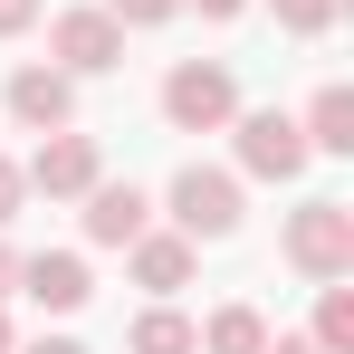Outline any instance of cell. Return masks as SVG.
I'll use <instances>...</instances> for the list:
<instances>
[{
    "instance_id": "6da1fadb",
    "label": "cell",
    "mask_w": 354,
    "mask_h": 354,
    "mask_svg": "<svg viewBox=\"0 0 354 354\" xmlns=\"http://www.w3.org/2000/svg\"><path fill=\"white\" fill-rule=\"evenodd\" d=\"M163 115H173L182 134H221V124L239 115V77L221 58H182L173 77H163Z\"/></svg>"
},
{
    "instance_id": "7a4b0ae2",
    "label": "cell",
    "mask_w": 354,
    "mask_h": 354,
    "mask_svg": "<svg viewBox=\"0 0 354 354\" xmlns=\"http://www.w3.org/2000/svg\"><path fill=\"white\" fill-rule=\"evenodd\" d=\"M288 268H306L316 288L326 278H354V211L345 201H306L288 221Z\"/></svg>"
},
{
    "instance_id": "3957f363",
    "label": "cell",
    "mask_w": 354,
    "mask_h": 354,
    "mask_svg": "<svg viewBox=\"0 0 354 354\" xmlns=\"http://www.w3.org/2000/svg\"><path fill=\"white\" fill-rule=\"evenodd\" d=\"M173 230L182 239H230L239 230V182L211 163H182L173 173Z\"/></svg>"
},
{
    "instance_id": "277c9868",
    "label": "cell",
    "mask_w": 354,
    "mask_h": 354,
    "mask_svg": "<svg viewBox=\"0 0 354 354\" xmlns=\"http://www.w3.org/2000/svg\"><path fill=\"white\" fill-rule=\"evenodd\" d=\"M48 48H58L67 77H106V67H124V29L106 19V10H58Z\"/></svg>"
},
{
    "instance_id": "5b68a950",
    "label": "cell",
    "mask_w": 354,
    "mask_h": 354,
    "mask_svg": "<svg viewBox=\"0 0 354 354\" xmlns=\"http://www.w3.org/2000/svg\"><path fill=\"white\" fill-rule=\"evenodd\" d=\"M239 163H249L259 182H297V173H306V134H297V115H278V106L239 115Z\"/></svg>"
},
{
    "instance_id": "8992f818",
    "label": "cell",
    "mask_w": 354,
    "mask_h": 354,
    "mask_svg": "<svg viewBox=\"0 0 354 354\" xmlns=\"http://www.w3.org/2000/svg\"><path fill=\"white\" fill-rule=\"evenodd\" d=\"M19 173L39 182L48 201H77L86 182H106V173H96V134H67V124H58V134H39V153H29Z\"/></svg>"
},
{
    "instance_id": "52a82bcc",
    "label": "cell",
    "mask_w": 354,
    "mask_h": 354,
    "mask_svg": "<svg viewBox=\"0 0 354 354\" xmlns=\"http://www.w3.org/2000/svg\"><path fill=\"white\" fill-rule=\"evenodd\" d=\"M10 115L29 124V134H58V124L77 115V77H67V67H19V77H10Z\"/></svg>"
},
{
    "instance_id": "ba28073f",
    "label": "cell",
    "mask_w": 354,
    "mask_h": 354,
    "mask_svg": "<svg viewBox=\"0 0 354 354\" xmlns=\"http://www.w3.org/2000/svg\"><path fill=\"white\" fill-rule=\"evenodd\" d=\"M77 201H86V239H96V249H124L134 230H153V201H144L134 182H86Z\"/></svg>"
},
{
    "instance_id": "9c48e42d",
    "label": "cell",
    "mask_w": 354,
    "mask_h": 354,
    "mask_svg": "<svg viewBox=\"0 0 354 354\" xmlns=\"http://www.w3.org/2000/svg\"><path fill=\"white\" fill-rule=\"evenodd\" d=\"M19 288L39 297L48 316H77V306L96 297V278H86V259H77V249H39V259H19Z\"/></svg>"
},
{
    "instance_id": "30bf717a",
    "label": "cell",
    "mask_w": 354,
    "mask_h": 354,
    "mask_svg": "<svg viewBox=\"0 0 354 354\" xmlns=\"http://www.w3.org/2000/svg\"><path fill=\"white\" fill-rule=\"evenodd\" d=\"M124 259H134V278H144L153 297L192 288V239H182V230H134V239H124Z\"/></svg>"
},
{
    "instance_id": "8fae6325",
    "label": "cell",
    "mask_w": 354,
    "mask_h": 354,
    "mask_svg": "<svg viewBox=\"0 0 354 354\" xmlns=\"http://www.w3.org/2000/svg\"><path fill=\"white\" fill-rule=\"evenodd\" d=\"M297 134H306V153H354V86H316Z\"/></svg>"
},
{
    "instance_id": "7c38bea8",
    "label": "cell",
    "mask_w": 354,
    "mask_h": 354,
    "mask_svg": "<svg viewBox=\"0 0 354 354\" xmlns=\"http://www.w3.org/2000/svg\"><path fill=\"white\" fill-rule=\"evenodd\" d=\"M201 354H268V316L259 306H221L201 326Z\"/></svg>"
},
{
    "instance_id": "4fadbf2b",
    "label": "cell",
    "mask_w": 354,
    "mask_h": 354,
    "mask_svg": "<svg viewBox=\"0 0 354 354\" xmlns=\"http://www.w3.org/2000/svg\"><path fill=\"white\" fill-rule=\"evenodd\" d=\"M134 354H201V326L173 316V306H144L134 316Z\"/></svg>"
},
{
    "instance_id": "5bb4252c",
    "label": "cell",
    "mask_w": 354,
    "mask_h": 354,
    "mask_svg": "<svg viewBox=\"0 0 354 354\" xmlns=\"http://www.w3.org/2000/svg\"><path fill=\"white\" fill-rule=\"evenodd\" d=\"M316 345L354 354V288H345V278H326V297H316Z\"/></svg>"
},
{
    "instance_id": "9a60e30c",
    "label": "cell",
    "mask_w": 354,
    "mask_h": 354,
    "mask_svg": "<svg viewBox=\"0 0 354 354\" xmlns=\"http://www.w3.org/2000/svg\"><path fill=\"white\" fill-rule=\"evenodd\" d=\"M268 10H278V29H297V39L335 29V0H268Z\"/></svg>"
},
{
    "instance_id": "2e32d148",
    "label": "cell",
    "mask_w": 354,
    "mask_h": 354,
    "mask_svg": "<svg viewBox=\"0 0 354 354\" xmlns=\"http://www.w3.org/2000/svg\"><path fill=\"white\" fill-rule=\"evenodd\" d=\"M182 0H106V19H115V29H153V19H173Z\"/></svg>"
},
{
    "instance_id": "e0dca14e",
    "label": "cell",
    "mask_w": 354,
    "mask_h": 354,
    "mask_svg": "<svg viewBox=\"0 0 354 354\" xmlns=\"http://www.w3.org/2000/svg\"><path fill=\"white\" fill-rule=\"evenodd\" d=\"M19 192H29V173H19V163H0V221H19Z\"/></svg>"
},
{
    "instance_id": "ac0fdd59",
    "label": "cell",
    "mask_w": 354,
    "mask_h": 354,
    "mask_svg": "<svg viewBox=\"0 0 354 354\" xmlns=\"http://www.w3.org/2000/svg\"><path fill=\"white\" fill-rule=\"evenodd\" d=\"M29 19H39V0H0V39H19Z\"/></svg>"
},
{
    "instance_id": "d6986e66",
    "label": "cell",
    "mask_w": 354,
    "mask_h": 354,
    "mask_svg": "<svg viewBox=\"0 0 354 354\" xmlns=\"http://www.w3.org/2000/svg\"><path fill=\"white\" fill-rule=\"evenodd\" d=\"M192 10H201V19H239L249 0H192Z\"/></svg>"
},
{
    "instance_id": "ffe728a7",
    "label": "cell",
    "mask_w": 354,
    "mask_h": 354,
    "mask_svg": "<svg viewBox=\"0 0 354 354\" xmlns=\"http://www.w3.org/2000/svg\"><path fill=\"white\" fill-rule=\"evenodd\" d=\"M268 354H326V345H316V335H278Z\"/></svg>"
},
{
    "instance_id": "44dd1931",
    "label": "cell",
    "mask_w": 354,
    "mask_h": 354,
    "mask_svg": "<svg viewBox=\"0 0 354 354\" xmlns=\"http://www.w3.org/2000/svg\"><path fill=\"white\" fill-rule=\"evenodd\" d=\"M29 354H86V345H67V335H39V345H29Z\"/></svg>"
},
{
    "instance_id": "7402d4cb",
    "label": "cell",
    "mask_w": 354,
    "mask_h": 354,
    "mask_svg": "<svg viewBox=\"0 0 354 354\" xmlns=\"http://www.w3.org/2000/svg\"><path fill=\"white\" fill-rule=\"evenodd\" d=\"M10 288H19V259H10V249H0V297H10Z\"/></svg>"
},
{
    "instance_id": "603a6c76",
    "label": "cell",
    "mask_w": 354,
    "mask_h": 354,
    "mask_svg": "<svg viewBox=\"0 0 354 354\" xmlns=\"http://www.w3.org/2000/svg\"><path fill=\"white\" fill-rule=\"evenodd\" d=\"M0 354H10V316H0Z\"/></svg>"
}]
</instances>
